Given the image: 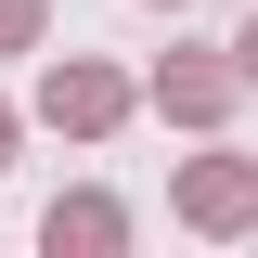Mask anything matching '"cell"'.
Wrapping results in <instances>:
<instances>
[{
    "label": "cell",
    "mask_w": 258,
    "mask_h": 258,
    "mask_svg": "<svg viewBox=\"0 0 258 258\" xmlns=\"http://www.w3.org/2000/svg\"><path fill=\"white\" fill-rule=\"evenodd\" d=\"M245 64H258V26H245Z\"/></svg>",
    "instance_id": "cell-1"
},
{
    "label": "cell",
    "mask_w": 258,
    "mask_h": 258,
    "mask_svg": "<svg viewBox=\"0 0 258 258\" xmlns=\"http://www.w3.org/2000/svg\"><path fill=\"white\" fill-rule=\"evenodd\" d=\"M0 142H13V129H0Z\"/></svg>",
    "instance_id": "cell-2"
}]
</instances>
